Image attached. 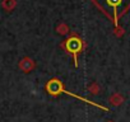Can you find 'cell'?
I'll return each mask as SVG.
<instances>
[{
  "mask_svg": "<svg viewBox=\"0 0 130 122\" xmlns=\"http://www.w3.org/2000/svg\"><path fill=\"white\" fill-rule=\"evenodd\" d=\"M46 89H47V92L50 93V94H57V93H67V94H70V95H73V97H75V98H78V99H82V100H84L86 103H89V104H93V106H96V107H100L101 109H107V108H105V107H102V106H100V104H96V103H93V102H91V100H88V99H84V98H82V97H79V95H75V94H73V93H70V92H68V90H65V89H62V85H61V83L59 82V80H56V79H54V80H51L47 85H46Z\"/></svg>",
  "mask_w": 130,
  "mask_h": 122,
  "instance_id": "obj_2",
  "label": "cell"
},
{
  "mask_svg": "<svg viewBox=\"0 0 130 122\" xmlns=\"http://www.w3.org/2000/svg\"><path fill=\"white\" fill-rule=\"evenodd\" d=\"M67 48H68L69 52L74 53V56H75L77 52H79L80 48H82V42H80V39H79V38H75V37L68 39V41H67Z\"/></svg>",
  "mask_w": 130,
  "mask_h": 122,
  "instance_id": "obj_3",
  "label": "cell"
},
{
  "mask_svg": "<svg viewBox=\"0 0 130 122\" xmlns=\"http://www.w3.org/2000/svg\"><path fill=\"white\" fill-rule=\"evenodd\" d=\"M92 2L113 21L116 27L119 18L122 17L130 8V0H92Z\"/></svg>",
  "mask_w": 130,
  "mask_h": 122,
  "instance_id": "obj_1",
  "label": "cell"
}]
</instances>
